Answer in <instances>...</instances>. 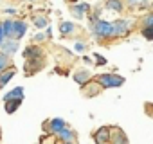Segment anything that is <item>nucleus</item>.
<instances>
[{"mask_svg": "<svg viewBox=\"0 0 153 144\" xmlns=\"http://www.w3.org/2000/svg\"><path fill=\"white\" fill-rule=\"evenodd\" d=\"M94 34L96 38H114L115 36V27L114 24L110 22H105V20H96L94 22Z\"/></svg>", "mask_w": 153, "mask_h": 144, "instance_id": "nucleus-1", "label": "nucleus"}, {"mask_svg": "<svg viewBox=\"0 0 153 144\" xmlns=\"http://www.w3.org/2000/svg\"><path fill=\"white\" fill-rule=\"evenodd\" d=\"M97 83L103 87V88H115V87H121L124 83V79L117 74H101L97 78Z\"/></svg>", "mask_w": 153, "mask_h": 144, "instance_id": "nucleus-2", "label": "nucleus"}, {"mask_svg": "<svg viewBox=\"0 0 153 144\" xmlns=\"http://www.w3.org/2000/svg\"><path fill=\"white\" fill-rule=\"evenodd\" d=\"M88 9H90V6H88L87 2H83V4H76V6H72V7H70V13H72V16H74V18L81 20Z\"/></svg>", "mask_w": 153, "mask_h": 144, "instance_id": "nucleus-3", "label": "nucleus"}, {"mask_svg": "<svg viewBox=\"0 0 153 144\" xmlns=\"http://www.w3.org/2000/svg\"><path fill=\"white\" fill-rule=\"evenodd\" d=\"M130 25H131V22H130V20H117V22H114L115 36H124V34L130 31Z\"/></svg>", "mask_w": 153, "mask_h": 144, "instance_id": "nucleus-4", "label": "nucleus"}, {"mask_svg": "<svg viewBox=\"0 0 153 144\" xmlns=\"http://www.w3.org/2000/svg\"><path fill=\"white\" fill-rule=\"evenodd\" d=\"M25 33H27V24L22 22V20H16L15 25H13V38L15 40H20V38H24Z\"/></svg>", "mask_w": 153, "mask_h": 144, "instance_id": "nucleus-5", "label": "nucleus"}, {"mask_svg": "<svg viewBox=\"0 0 153 144\" xmlns=\"http://www.w3.org/2000/svg\"><path fill=\"white\" fill-rule=\"evenodd\" d=\"M0 49H2V52H4V54H7V56H9V54H15V52L18 50V42H16V40H9V38H7V40H4V43H2V45H0Z\"/></svg>", "mask_w": 153, "mask_h": 144, "instance_id": "nucleus-6", "label": "nucleus"}, {"mask_svg": "<svg viewBox=\"0 0 153 144\" xmlns=\"http://www.w3.org/2000/svg\"><path fill=\"white\" fill-rule=\"evenodd\" d=\"M16 74V70L15 68H4L2 72H0V88H4Z\"/></svg>", "mask_w": 153, "mask_h": 144, "instance_id": "nucleus-7", "label": "nucleus"}, {"mask_svg": "<svg viewBox=\"0 0 153 144\" xmlns=\"http://www.w3.org/2000/svg\"><path fill=\"white\" fill-rule=\"evenodd\" d=\"M65 126L67 124L63 119H52V121H49V133H59Z\"/></svg>", "mask_w": 153, "mask_h": 144, "instance_id": "nucleus-8", "label": "nucleus"}, {"mask_svg": "<svg viewBox=\"0 0 153 144\" xmlns=\"http://www.w3.org/2000/svg\"><path fill=\"white\" fill-rule=\"evenodd\" d=\"M7 99H24V88H22V87L13 88L11 92H7V94L4 96V101H7Z\"/></svg>", "mask_w": 153, "mask_h": 144, "instance_id": "nucleus-9", "label": "nucleus"}, {"mask_svg": "<svg viewBox=\"0 0 153 144\" xmlns=\"http://www.w3.org/2000/svg\"><path fill=\"white\" fill-rule=\"evenodd\" d=\"M59 31H61V34L70 36V34H74L76 31H78V27H76L74 24H70V22H63V24L59 25Z\"/></svg>", "mask_w": 153, "mask_h": 144, "instance_id": "nucleus-10", "label": "nucleus"}, {"mask_svg": "<svg viewBox=\"0 0 153 144\" xmlns=\"http://www.w3.org/2000/svg\"><path fill=\"white\" fill-rule=\"evenodd\" d=\"M74 79H76V83H79V85H85V83L90 79V74H88L87 70H78V72L74 74Z\"/></svg>", "mask_w": 153, "mask_h": 144, "instance_id": "nucleus-11", "label": "nucleus"}, {"mask_svg": "<svg viewBox=\"0 0 153 144\" xmlns=\"http://www.w3.org/2000/svg\"><path fill=\"white\" fill-rule=\"evenodd\" d=\"M58 135H59V140H63V142H74V140H76L74 133H72V131H70L67 126H65V128H63V130H61Z\"/></svg>", "mask_w": 153, "mask_h": 144, "instance_id": "nucleus-12", "label": "nucleus"}, {"mask_svg": "<svg viewBox=\"0 0 153 144\" xmlns=\"http://www.w3.org/2000/svg\"><path fill=\"white\" fill-rule=\"evenodd\" d=\"M110 130L108 128H101L97 133H96V140L97 142H110Z\"/></svg>", "mask_w": 153, "mask_h": 144, "instance_id": "nucleus-13", "label": "nucleus"}, {"mask_svg": "<svg viewBox=\"0 0 153 144\" xmlns=\"http://www.w3.org/2000/svg\"><path fill=\"white\" fill-rule=\"evenodd\" d=\"M20 105H22V99H7L6 101V112L7 114H13Z\"/></svg>", "mask_w": 153, "mask_h": 144, "instance_id": "nucleus-14", "label": "nucleus"}, {"mask_svg": "<svg viewBox=\"0 0 153 144\" xmlns=\"http://www.w3.org/2000/svg\"><path fill=\"white\" fill-rule=\"evenodd\" d=\"M123 2H121V0H106V7L108 9H112V11H123Z\"/></svg>", "mask_w": 153, "mask_h": 144, "instance_id": "nucleus-15", "label": "nucleus"}, {"mask_svg": "<svg viewBox=\"0 0 153 144\" xmlns=\"http://www.w3.org/2000/svg\"><path fill=\"white\" fill-rule=\"evenodd\" d=\"M13 25H15V22H13V20H6V22H2L4 33H6V36H7V38H13Z\"/></svg>", "mask_w": 153, "mask_h": 144, "instance_id": "nucleus-16", "label": "nucleus"}, {"mask_svg": "<svg viewBox=\"0 0 153 144\" xmlns=\"http://www.w3.org/2000/svg\"><path fill=\"white\" fill-rule=\"evenodd\" d=\"M7 65H9V56L4 54V52H0V72H2L4 68H7Z\"/></svg>", "mask_w": 153, "mask_h": 144, "instance_id": "nucleus-17", "label": "nucleus"}, {"mask_svg": "<svg viewBox=\"0 0 153 144\" xmlns=\"http://www.w3.org/2000/svg\"><path fill=\"white\" fill-rule=\"evenodd\" d=\"M142 36H144L146 40H153V25H144Z\"/></svg>", "mask_w": 153, "mask_h": 144, "instance_id": "nucleus-18", "label": "nucleus"}, {"mask_svg": "<svg viewBox=\"0 0 153 144\" xmlns=\"http://www.w3.org/2000/svg\"><path fill=\"white\" fill-rule=\"evenodd\" d=\"M34 25H36L38 29H40V27H45V25H47V20H45L43 16H42V18H36V20H34Z\"/></svg>", "mask_w": 153, "mask_h": 144, "instance_id": "nucleus-19", "label": "nucleus"}, {"mask_svg": "<svg viewBox=\"0 0 153 144\" xmlns=\"http://www.w3.org/2000/svg\"><path fill=\"white\" fill-rule=\"evenodd\" d=\"M94 59H96V63H97V65H106V59H105L101 54H96V56H94Z\"/></svg>", "mask_w": 153, "mask_h": 144, "instance_id": "nucleus-20", "label": "nucleus"}, {"mask_svg": "<svg viewBox=\"0 0 153 144\" xmlns=\"http://www.w3.org/2000/svg\"><path fill=\"white\" fill-rule=\"evenodd\" d=\"M7 36H6V33H4V27H2V24H0V45L4 43V40H6Z\"/></svg>", "mask_w": 153, "mask_h": 144, "instance_id": "nucleus-21", "label": "nucleus"}, {"mask_svg": "<svg viewBox=\"0 0 153 144\" xmlns=\"http://www.w3.org/2000/svg\"><path fill=\"white\" fill-rule=\"evenodd\" d=\"M144 2H146V0H128L130 6H142Z\"/></svg>", "mask_w": 153, "mask_h": 144, "instance_id": "nucleus-22", "label": "nucleus"}, {"mask_svg": "<svg viewBox=\"0 0 153 144\" xmlns=\"http://www.w3.org/2000/svg\"><path fill=\"white\" fill-rule=\"evenodd\" d=\"M144 25H153V13L146 16V20H144Z\"/></svg>", "mask_w": 153, "mask_h": 144, "instance_id": "nucleus-23", "label": "nucleus"}, {"mask_svg": "<svg viewBox=\"0 0 153 144\" xmlns=\"http://www.w3.org/2000/svg\"><path fill=\"white\" fill-rule=\"evenodd\" d=\"M76 50H78V52H83V50H85V43H83V42H78V43H76Z\"/></svg>", "mask_w": 153, "mask_h": 144, "instance_id": "nucleus-24", "label": "nucleus"}, {"mask_svg": "<svg viewBox=\"0 0 153 144\" xmlns=\"http://www.w3.org/2000/svg\"><path fill=\"white\" fill-rule=\"evenodd\" d=\"M43 38H45V34H42V33H38V34L34 36V40H36V42H42Z\"/></svg>", "mask_w": 153, "mask_h": 144, "instance_id": "nucleus-25", "label": "nucleus"}]
</instances>
